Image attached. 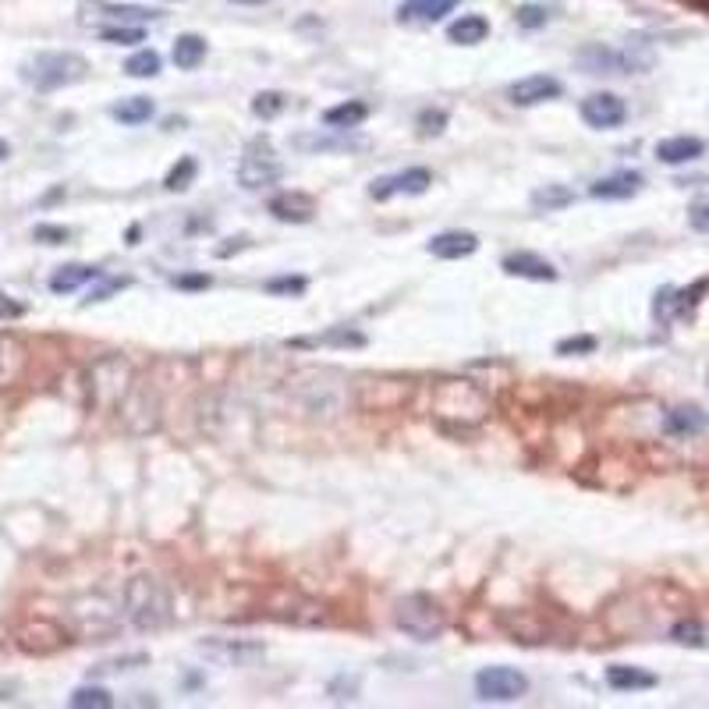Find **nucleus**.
<instances>
[{"instance_id": "nucleus-19", "label": "nucleus", "mask_w": 709, "mask_h": 709, "mask_svg": "<svg viewBox=\"0 0 709 709\" xmlns=\"http://www.w3.org/2000/svg\"><path fill=\"white\" fill-rule=\"evenodd\" d=\"M479 249V238L472 231H444L437 238H429L426 252L437 259H465Z\"/></svg>"}, {"instance_id": "nucleus-10", "label": "nucleus", "mask_w": 709, "mask_h": 709, "mask_svg": "<svg viewBox=\"0 0 709 709\" xmlns=\"http://www.w3.org/2000/svg\"><path fill=\"white\" fill-rule=\"evenodd\" d=\"M429 185H433V174H429L426 167H408V171H401V174H390V178L373 181L369 195H373L376 203H383V199H390V195H422V192H429Z\"/></svg>"}, {"instance_id": "nucleus-38", "label": "nucleus", "mask_w": 709, "mask_h": 709, "mask_svg": "<svg viewBox=\"0 0 709 709\" xmlns=\"http://www.w3.org/2000/svg\"><path fill=\"white\" fill-rule=\"evenodd\" d=\"M447 128V110H422L419 114V135L422 139H437L440 132Z\"/></svg>"}, {"instance_id": "nucleus-48", "label": "nucleus", "mask_w": 709, "mask_h": 709, "mask_svg": "<svg viewBox=\"0 0 709 709\" xmlns=\"http://www.w3.org/2000/svg\"><path fill=\"white\" fill-rule=\"evenodd\" d=\"M706 380H709V376H706Z\"/></svg>"}, {"instance_id": "nucleus-6", "label": "nucleus", "mask_w": 709, "mask_h": 709, "mask_svg": "<svg viewBox=\"0 0 709 709\" xmlns=\"http://www.w3.org/2000/svg\"><path fill=\"white\" fill-rule=\"evenodd\" d=\"M529 692V678L515 667H483L476 674V695L483 702H518Z\"/></svg>"}, {"instance_id": "nucleus-22", "label": "nucleus", "mask_w": 709, "mask_h": 709, "mask_svg": "<svg viewBox=\"0 0 709 709\" xmlns=\"http://www.w3.org/2000/svg\"><path fill=\"white\" fill-rule=\"evenodd\" d=\"M103 273L96 270V266H86V263H68V266H61V270L50 277V291L54 295H71V291H78L82 284H89V281H100Z\"/></svg>"}, {"instance_id": "nucleus-11", "label": "nucleus", "mask_w": 709, "mask_h": 709, "mask_svg": "<svg viewBox=\"0 0 709 709\" xmlns=\"http://www.w3.org/2000/svg\"><path fill=\"white\" fill-rule=\"evenodd\" d=\"M575 61L585 75H632L624 50H614V47H607V43H589V47L578 50Z\"/></svg>"}, {"instance_id": "nucleus-47", "label": "nucleus", "mask_w": 709, "mask_h": 709, "mask_svg": "<svg viewBox=\"0 0 709 709\" xmlns=\"http://www.w3.org/2000/svg\"><path fill=\"white\" fill-rule=\"evenodd\" d=\"M234 4H266V0H234Z\"/></svg>"}, {"instance_id": "nucleus-20", "label": "nucleus", "mask_w": 709, "mask_h": 709, "mask_svg": "<svg viewBox=\"0 0 709 709\" xmlns=\"http://www.w3.org/2000/svg\"><path fill=\"white\" fill-rule=\"evenodd\" d=\"M461 0H401L398 18L401 22H440L444 15H451Z\"/></svg>"}, {"instance_id": "nucleus-28", "label": "nucleus", "mask_w": 709, "mask_h": 709, "mask_svg": "<svg viewBox=\"0 0 709 709\" xmlns=\"http://www.w3.org/2000/svg\"><path fill=\"white\" fill-rule=\"evenodd\" d=\"M25 366V348L11 337H0V387L11 383Z\"/></svg>"}, {"instance_id": "nucleus-18", "label": "nucleus", "mask_w": 709, "mask_h": 709, "mask_svg": "<svg viewBox=\"0 0 709 709\" xmlns=\"http://www.w3.org/2000/svg\"><path fill=\"white\" fill-rule=\"evenodd\" d=\"M642 185H646V178H642L639 171H617L596 181V185L589 188V195H593V199H632V195L642 192Z\"/></svg>"}, {"instance_id": "nucleus-24", "label": "nucleus", "mask_w": 709, "mask_h": 709, "mask_svg": "<svg viewBox=\"0 0 709 709\" xmlns=\"http://www.w3.org/2000/svg\"><path fill=\"white\" fill-rule=\"evenodd\" d=\"M366 117H369L366 103L348 100V103H341V107H330L327 114H323V125H327L330 132H348V128H359Z\"/></svg>"}, {"instance_id": "nucleus-2", "label": "nucleus", "mask_w": 709, "mask_h": 709, "mask_svg": "<svg viewBox=\"0 0 709 709\" xmlns=\"http://www.w3.org/2000/svg\"><path fill=\"white\" fill-rule=\"evenodd\" d=\"M125 610L139 632H160L171 621V593L153 575H135L125 585Z\"/></svg>"}, {"instance_id": "nucleus-39", "label": "nucleus", "mask_w": 709, "mask_h": 709, "mask_svg": "<svg viewBox=\"0 0 709 709\" xmlns=\"http://www.w3.org/2000/svg\"><path fill=\"white\" fill-rule=\"evenodd\" d=\"M32 238H36L39 245H64L71 242V231L61 224H36L32 227Z\"/></svg>"}, {"instance_id": "nucleus-14", "label": "nucleus", "mask_w": 709, "mask_h": 709, "mask_svg": "<svg viewBox=\"0 0 709 709\" xmlns=\"http://www.w3.org/2000/svg\"><path fill=\"white\" fill-rule=\"evenodd\" d=\"M504 273H511V277H525V281H539V284L557 281L554 263L536 256V252H511V256H504Z\"/></svg>"}, {"instance_id": "nucleus-12", "label": "nucleus", "mask_w": 709, "mask_h": 709, "mask_svg": "<svg viewBox=\"0 0 709 709\" xmlns=\"http://www.w3.org/2000/svg\"><path fill=\"white\" fill-rule=\"evenodd\" d=\"M561 93H564V86L554 75H525L507 89V96H511L515 107H539V103H546V100H557Z\"/></svg>"}, {"instance_id": "nucleus-29", "label": "nucleus", "mask_w": 709, "mask_h": 709, "mask_svg": "<svg viewBox=\"0 0 709 709\" xmlns=\"http://www.w3.org/2000/svg\"><path fill=\"white\" fill-rule=\"evenodd\" d=\"M291 146L302 149V153H334V149H359L362 142L351 139H330V135H295Z\"/></svg>"}, {"instance_id": "nucleus-41", "label": "nucleus", "mask_w": 709, "mask_h": 709, "mask_svg": "<svg viewBox=\"0 0 709 709\" xmlns=\"http://www.w3.org/2000/svg\"><path fill=\"white\" fill-rule=\"evenodd\" d=\"M596 351V337L582 334V337H564L557 344V355H593Z\"/></svg>"}, {"instance_id": "nucleus-27", "label": "nucleus", "mask_w": 709, "mask_h": 709, "mask_svg": "<svg viewBox=\"0 0 709 709\" xmlns=\"http://www.w3.org/2000/svg\"><path fill=\"white\" fill-rule=\"evenodd\" d=\"M529 203H532V210H539V213H557V210H564V206L575 203V192H571L568 185H543L532 192Z\"/></svg>"}, {"instance_id": "nucleus-17", "label": "nucleus", "mask_w": 709, "mask_h": 709, "mask_svg": "<svg viewBox=\"0 0 709 709\" xmlns=\"http://www.w3.org/2000/svg\"><path fill=\"white\" fill-rule=\"evenodd\" d=\"M82 11H100L96 18H110L114 25H142V22H156L160 11L156 8H139V4H103V0H86Z\"/></svg>"}, {"instance_id": "nucleus-26", "label": "nucleus", "mask_w": 709, "mask_h": 709, "mask_svg": "<svg viewBox=\"0 0 709 709\" xmlns=\"http://www.w3.org/2000/svg\"><path fill=\"white\" fill-rule=\"evenodd\" d=\"M153 114H156V103L149 100V96H128V100L110 107V117L121 121V125H142V121H149Z\"/></svg>"}, {"instance_id": "nucleus-46", "label": "nucleus", "mask_w": 709, "mask_h": 709, "mask_svg": "<svg viewBox=\"0 0 709 709\" xmlns=\"http://www.w3.org/2000/svg\"><path fill=\"white\" fill-rule=\"evenodd\" d=\"M8 153H11V146H8V142H0V160H4Z\"/></svg>"}, {"instance_id": "nucleus-42", "label": "nucleus", "mask_w": 709, "mask_h": 709, "mask_svg": "<svg viewBox=\"0 0 709 709\" xmlns=\"http://www.w3.org/2000/svg\"><path fill=\"white\" fill-rule=\"evenodd\" d=\"M688 224H692V231L709 234V195H702V199H695L688 206Z\"/></svg>"}, {"instance_id": "nucleus-36", "label": "nucleus", "mask_w": 709, "mask_h": 709, "mask_svg": "<svg viewBox=\"0 0 709 709\" xmlns=\"http://www.w3.org/2000/svg\"><path fill=\"white\" fill-rule=\"evenodd\" d=\"M515 22L518 29H543L546 22H550V8L546 4H522V8L515 11Z\"/></svg>"}, {"instance_id": "nucleus-15", "label": "nucleus", "mask_w": 709, "mask_h": 709, "mask_svg": "<svg viewBox=\"0 0 709 709\" xmlns=\"http://www.w3.org/2000/svg\"><path fill=\"white\" fill-rule=\"evenodd\" d=\"M709 429V412H702V408H671V412L663 415V433L667 437H699V433H706Z\"/></svg>"}, {"instance_id": "nucleus-43", "label": "nucleus", "mask_w": 709, "mask_h": 709, "mask_svg": "<svg viewBox=\"0 0 709 709\" xmlns=\"http://www.w3.org/2000/svg\"><path fill=\"white\" fill-rule=\"evenodd\" d=\"M213 284L210 273H181V277H174V288L181 291H206Z\"/></svg>"}, {"instance_id": "nucleus-21", "label": "nucleus", "mask_w": 709, "mask_h": 709, "mask_svg": "<svg viewBox=\"0 0 709 709\" xmlns=\"http://www.w3.org/2000/svg\"><path fill=\"white\" fill-rule=\"evenodd\" d=\"M607 685L614 688V692H646V688L660 685V678L649 674V671H642V667H624V663H614V667H607Z\"/></svg>"}, {"instance_id": "nucleus-7", "label": "nucleus", "mask_w": 709, "mask_h": 709, "mask_svg": "<svg viewBox=\"0 0 709 709\" xmlns=\"http://www.w3.org/2000/svg\"><path fill=\"white\" fill-rule=\"evenodd\" d=\"M199 653L224 667H252L266 656V646L256 639H206L199 642Z\"/></svg>"}, {"instance_id": "nucleus-33", "label": "nucleus", "mask_w": 709, "mask_h": 709, "mask_svg": "<svg viewBox=\"0 0 709 709\" xmlns=\"http://www.w3.org/2000/svg\"><path fill=\"white\" fill-rule=\"evenodd\" d=\"M100 39L103 43H117V47H132V43L146 39V32H142V25H103Z\"/></svg>"}, {"instance_id": "nucleus-32", "label": "nucleus", "mask_w": 709, "mask_h": 709, "mask_svg": "<svg viewBox=\"0 0 709 709\" xmlns=\"http://www.w3.org/2000/svg\"><path fill=\"white\" fill-rule=\"evenodd\" d=\"M125 71H128L132 78H153V75H160V54H156V50H135V54L125 61Z\"/></svg>"}, {"instance_id": "nucleus-1", "label": "nucleus", "mask_w": 709, "mask_h": 709, "mask_svg": "<svg viewBox=\"0 0 709 709\" xmlns=\"http://www.w3.org/2000/svg\"><path fill=\"white\" fill-rule=\"evenodd\" d=\"M490 415L486 390L472 380H444L433 390V419L447 429H472Z\"/></svg>"}, {"instance_id": "nucleus-16", "label": "nucleus", "mask_w": 709, "mask_h": 709, "mask_svg": "<svg viewBox=\"0 0 709 709\" xmlns=\"http://www.w3.org/2000/svg\"><path fill=\"white\" fill-rule=\"evenodd\" d=\"M702 153H706V142L695 139V135H674V139L656 142V160H660V164H671V167L692 164V160H699Z\"/></svg>"}, {"instance_id": "nucleus-34", "label": "nucleus", "mask_w": 709, "mask_h": 709, "mask_svg": "<svg viewBox=\"0 0 709 709\" xmlns=\"http://www.w3.org/2000/svg\"><path fill=\"white\" fill-rule=\"evenodd\" d=\"M71 706L75 709H110L114 706V695L107 688H78L71 692Z\"/></svg>"}, {"instance_id": "nucleus-4", "label": "nucleus", "mask_w": 709, "mask_h": 709, "mask_svg": "<svg viewBox=\"0 0 709 709\" xmlns=\"http://www.w3.org/2000/svg\"><path fill=\"white\" fill-rule=\"evenodd\" d=\"M394 621H398L401 632L412 635L415 642H433L447 632V610L426 593L401 596L398 607H394Z\"/></svg>"}, {"instance_id": "nucleus-40", "label": "nucleus", "mask_w": 709, "mask_h": 709, "mask_svg": "<svg viewBox=\"0 0 709 709\" xmlns=\"http://www.w3.org/2000/svg\"><path fill=\"white\" fill-rule=\"evenodd\" d=\"M305 288H309L305 277H273V281H266L270 295H302Z\"/></svg>"}, {"instance_id": "nucleus-30", "label": "nucleus", "mask_w": 709, "mask_h": 709, "mask_svg": "<svg viewBox=\"0 0 709 709\" xmlns=\"http://www.w3.org/2000/svg\"><path fill=\"white\" fill-rule=\"evenodd\" d=\"M298 344H327V348H362V344H366V334H359V330H351V327H334V330H327V334L316 337V341H298Z\"/></svg>"}, {"instance_id": "nucleus-31", "label": "nucleus", "mask_w": 709, "mask_h": 709, "mask_svg": "<svg viewBox=\"0 0 709 709\" xmlns=\"http://www.w3.org/2000/svg\"><path fill=\"white\" fill-rule=\"evenodd\" d=\"M195 174H199V164H195L192 156H181L178 164L171 167V174L164 178V188L167 192H185V188L195 181Z\"/></svg>"}, {"instance_id": "nucleus-23", "label": "nucleus", "mask_w": 709, "mask_h": 709, "mask_svg": "<svg viewBox=\"0 0 709 709\" xmlns=\"http://www.w3.org/2000/svg\"><path fill=\"white\" fill-rule=\"evenodd\" d=\"M486 36H490V22L483 15H461L458 22L447 25V39L458 47H479Z\"/></svg>"}, {"instance_id": "nucleus-8", "label": "nucleus", "mask_w": 709, "mask_h": 709, "mask_svg": "<svg viewBox=\"0 0 709 709\" xmlns=\"http://www.w3.org/2000/svg\"><path fill=\"white\" fill-rule=\"evenodd\" d=\"M706 291H709V281H699V284H692V288H660L656 291V302H653V316L660 323L688 320Z\"/></svg>"}, {"instance_id": "nucleus-25", "label": "nucleus", "mask_w": 709, "mask_h": 709, "mask_svg": "<svg viewBox=\"0 0 709 709\" xmlns=\"http://www.w3.org/2000/svg\"><path fill=\"white\" fill-rule=\"evenodd\" d=\"M171 57H174V64H178L181 71H195L199 64L206 61V39L195 36V32H185V36L174 39Z\"/></svg>"}, {"instance_id": "nucleus-44", "label": "nucleus", "mask_w": 709, "mask_h": 709, "mask_svg": "<svg viewBox=\"0 0 709 709\" xmlns=\"http://www.w3.org/2000/svg\"><path fill=\"white\" fill-rule=\"evenodd\" d=\"M25 305L18 298H11L8 291H0V320H22Z\"/></svg>"}, {"instance_id": "nucleus-37", "label": "nucleus", "mask_w": 709, "mask_h": 709, "mask_svg": "<svg viewBox=\"0 0 709 709\" xmlns=\"http://www.w3.org/2000/svg\"><path fill=\"white\" fill-rule=\"evenodd\" d=\"M671 639L674 642H681V646H706V628L702 624H695V621H681V624H674L671 628Z\"/></svg>"}, {"instance_id": "nucleus-13", "label": "nucleus", "mask_w": 709, "mask_h": 709, "mask_svg": "<svg viewBox=\"0 0 709 709\" xmlns=\"http://www.w3.org/2000/svg\"><path fill=\"white\" fill-rule=\"evenodd\" d=\"M270 217L281 224H309L316 217V199L305 192H281L270 199Z\"/></svg>"}, {"instance_id": "nucleus-3", "label": "nucleus", "mask_w": 709, "mask_h": 709, "mask_svg": "<svg viewBox=\"0 0 709 709\" xmlns=\"http://www.w3.org/2000/svg\"><path fill=\"white\" fill-rule=\"evenodd\" d=\"M89 75L86 57L71 54V50H54V54H36L22 68V78L39 93H54V89L75 86Z\"/></svg>"}, {"instance_id": "nucleus-9", "label": "nucleus", "mask_w": 709, "mask_h": 709, "mask_svg": "<svg viewBox=\"0 0 709 709\" xmlns=\"http://www.w3.org/2000/svg\"><path fill=\"white\" fill-rule=\"evenodd\" d=\"M582 121L596 132H610V128H621L628 121V107L614 93H593L582 100Z\"/></svg>"}, {"instance_id": "nucleus-5", "label": "nucleus", "mask_w": 709, "mask_h": 709, "mask_svg": "<svg viewBox=\"0 0 709 709\" xmlns=\"http://www.w3.org/2000/svg\"><path fill=\"white\" fill-rule=\"evenodd\" d=\"M284 178V160L277 156L270 139H252L242 153V164H238V181L242 188L256 192V188L277 185Z\"/></svg>"}, {"instance_id": "nucleus-45", "label": "nucleus", "mask_w": 709, "mask_h": 709, "mask_svg": "<svg viewBox=\"0 0 709 709\" xmlns=\"http://www.w3.org/2000/svg\"><path fill=\"white\" fill-rule=\"evenodd\" d=\"M121 288H128V277H121V281H107L100 291H93V295H89L86 302H103V298H107L110 291H121Z\"/></svg>"}, {"instance_id": "nucleus-35", "label": "nucleus", "mask_w": 709, "mask_h": 709, "mask_svg": "<svg viewBox=\"0 0 709 709\" xmlns=\"http://www.w3.org/2000/svg\"><path fill=\"white\" fill-rule=\"evenodd\" d=\"M288 107V100H284V93H256L252 96V114L263 117V121H273V117L281 114V110Z\"/></svg>"}]
</instances>
